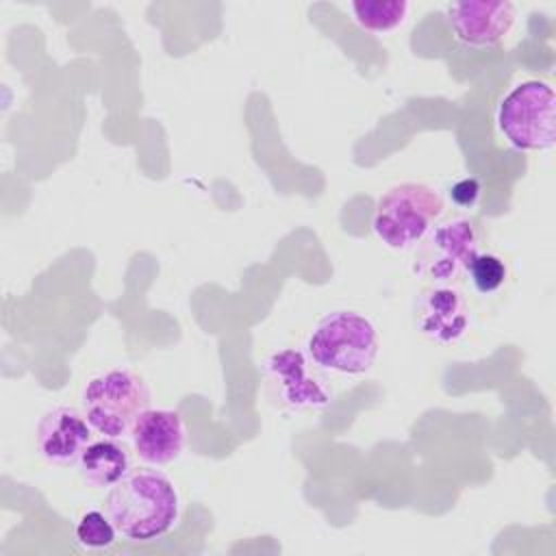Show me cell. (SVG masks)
Segmentation results:
<instances>
[{
    "instance_id": "6da1fadb",
    "label": "cell",
    "mask_w": 556,
    "mask_h": 556,
    "mask_svg": "<svg viewBox=\"0 0 556 556\" xmlns=\"http://www.w3.org/2000/svg\"><path fill=\"white\" fill-rule=\"evenodd\" d=\"M178 513V491L159 469H132L106 495V515L117 532L132 543L163 536L174 528Z\"/></svg>"
},
{
    "instance_id": "7a4b0ae2",
    "label": "cell",
    "mask_w": 556,
    "mask_h": 556,
    "mask_svg": "<svg viewBox=\"0 0 556 556\" xmlns=\"http://www.w3.org/2000/svg\"><path fill=\"white\" fill-rule=\"evenodd\" d=\"M306 350L315 365L330 371L358 376L371 369L378 356V328L358 311H332L315 324L306 341Z\"/></svg>"
},
{
    "instance_id": "3957f363",
    "label": "cell",
    "mask_w": 556,
    "mask_h": 556,
    "mask_svg": "<svg viewBox=\"0 0 556 556\" xmlns=\"http://www.w3.org/2000/svg\"><path fill=\"white\" fill-rule=\"evenodd\" d=\"M148 408L150 389L146 380L126 367L98 374L83 391V413L89 426L109 439L130 434Z\"/></svg>"
},
{
    "instance_id": "277c9868",
    "label": "cell",
    "mask_w": 556,
    "mask_h": 556,
    "mask_svg": "<svg viewBox=\"0 0 556 556\" xmlns=\"http://www.w3.org/2000/svg\"><path fill=\"white\" fill-rule=\"evenodd\" d=\"M441 215L439 191L424 182H400L378 198L371 228L387 248L404 250L419 243Z\"/></svg>"
},
{
    "instance_id": "5b68a950",
    "label": "cell",
    "mask_w": 556,
    "mask_h": 556,
    "mask_svg": "<svg viewBox=\"0 0 556 556\" xmlns=\"http://www.w3.org/2000/svg\"><path fill=\"white\" fill-rule=\"evenodd\" d=\"M502 135L519 150H549L556 141V93L543 80L515 85L497 106Z\"/></svg>"
},
{
    "instance_id": "8992f818",
    "label": "cell",
    "mask_w": 556,
    "mask_h": 556,
    "mask_svg": "<svg viewBox=\"0 0 556 556\" xmlns=\"http://www.w3.org/2000/svg\"><path fill=\"white\" fill-rule=\"evenodd\" d=\"M419 243L417 271L434 285H450L467 271L471 258L480 252V230L473 219L456 217L430 228Z\"/></svg>"
},
{
    "instance_id": "52a82bcc",
    "label": "cell",
    "mask_w": 556,
    "mask_h": 556,
    "mask_svg": "<svg viewBox=\"0 0 556 556\" xmlns=\"http://www.w3.org/2000/svg\"><path fill=\"white\" fill-rule=\"evenodd\" d=\"M265 384L271 397L289 408H321L330 402L328 389L308 374L304 354L291 348L267 358Z\"/></svg>"
},
{
    "instance_id": "ba28073f",
    "label": "cell",
    "mask_w": 556,
    "mask_h": 556,
    "mask_svg": "<svg viewBox=\"0 0 556 556\" xmlns=\"http://www.w3.org/2000/svg\"><path fill=\"white\" fill-rule=\"evenodd\" d=\"M447 20L460 43L469 48H489L510 33L515 24V4L506 0H460L450 4Z\"/></svg>"
},
{
    "instance_id": "9c48e42d",
    "label": "cell",
    "mask_w": 556,
    "mask_h": 556,
    "mask_svg": "<svg viewBox=\"0 0 556 556\" xmlns=\"http://www.w3.org/2000/svg\"><path fill=\"white\" fill-rule=\"evenodd\" d=\"M37 450L54 465H74L91 443V426L74 406H56L37 424Z\"/></svg>"
},
{
    "instance_id": "30bf717a",
    "label": "cell",
    "mask_w": 556,
    "mask_h": 556,
    "mask_svg": "<svg viewBox=\"0 0 556 556\" xmlns=\"http://www.w3.org/2000/svg\"><path fill=\"white\" fill-rule=\"evenodd\" d=\"M417 330L437 341L452 343L460 339L469 326L465 298L450 285H430L415 300Z\"/></svg>"
},
{
    "instance_id": "8fae6325",
    "label": "cell",
    "mask_w": 556,
    "mask_h": 556,
    "mask_svg": "<svg viewBox=\"0 0 556 556\" xmlns=\"http://www.w3.org/2000/svg\"><path fill=\"white\" fill-rule=\"evenodd\" d=\"M137 456L150 465L176 460L185 447L187 430L180 413L169 408H148L130 430Z\"/></svg>"
},
{
    "instance_id": "7c38bea8",
    "label": "cell",
    "mask_w": 556,
    "mask_h": 556,
    "mask_svg": "<svg viewBox=\"0 0 556 556\" xmlns=\"http://www.w3.org/2000/svg\"><path fill=\"white\" fill-rule=\"evenodd\" d=\"M78 467L85 482L93 489H111L130 471L126 450L109 437L89 443L78 460Z\"/></svg>"
},
{
    "instance_id": "4fadbf2b",
    "label": "cell",
    "mask_w": 556,
    "mask_h": 556,
    "mask_svg": "<svg viewBox=\"0 0 556 556\" xmlns=\"http://www.w3.org/2000/svg\"><path fill=\"white\" fill-rule=\"evenodd\" d=\"M354 22L369 33H389L400 28L410 11L406 0H354L350 2Z\"/></svg>"
},
{
    "instance_id": "5bb4252c",
    "label": "cell",
    "mask_w": 556,
    "mask_h": 556,
    "mask_svg": "<svg viewBox=\"0 0 556 556\" xmlns=\"http://www.w3.org/2000/svg\"><path fill=\"white\" fill-rule=\"evenodd\" d=\"M467 274L471 278L473 289L478 293H482V295H489V293L500 291L506 285V280H508V265L495 252H478L471 258V263L467 267Z\"/></svg>"
},
{
    "instance_id": "9a60e30c",
    "label": "cell",
    "mask_w": 556,
    "mask_h": 556,
    "mask_svg": "<svg viewBox=\"0 0 556 556\" xmlns=\"http://www.w3.org/2000/svg\"><path fill=\"white\" fill-rule=\"evenodd\" d=\"M117 528L102 510H87L76 523V541L87 549H104L113 545Z\"/></svg>"
},
{
    "instance_id": "2e32d148",
    "label": "cell",
    "mask_w": 556,
    "mask_h": 556,
    "mask_svg": "<svg viewBox=\"0 0 556 556\" xmlns=\"http://www.w3.org/2000/svg\"><path fill=\"white\" fill-rule=\"evenodd\" d=\"M480 191L482 189H480V182L476 178H463V180H458L450 187V198H452L454 204H458L463 208H469L478 202Z\"/></svg>"
}]
</instances>
